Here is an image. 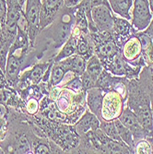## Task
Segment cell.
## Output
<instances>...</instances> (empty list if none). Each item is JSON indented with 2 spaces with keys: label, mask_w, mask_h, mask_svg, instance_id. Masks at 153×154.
<instances>
[{
  "label": "cell",
  "mask_w": 153,
  "mask_h": 154,
  "mask_svg": "<svg viewBox=\"0 0 153 154\" xmlns=\"http://www.w3.org/2000/svg\"><path fill=\"white\" fill-rule=\"evenodd\" d=\"M76 24V7H64L54 21L41 30L36 37L34 51L39 61L46 54L53 59L57 55V51L60 50L64 44L70 37Z\"/></svg>",
  "instance_id": "obj_1"
},
{
  "label": "cell",
  "mask_w": 153,
  "mask_h": 154,
  "mask_svg": "<svg viewBox=\"0 0 153 154\" xmlns=\"http://www.w3.org/2000/svg\"><path fill=\"white\" fill-rule=\"evenodd\" d=\"M127 106L136 115L143 128L148 141L153 144V116L151 110L150 87L146 75L141 70L136 79H129Z\"/></svg>",
  "instance_id": "obj_2"
},
{
  "label": "cell",
  "mask_w": 153,
  "mask_h": 154,
  "mask_svg": "<svg viewBox=\"0 0 153 154\" xmlns=\"http://www.w3.org/2000/svg\"><path fill=\"white\" fill-rule=\"evenodd\" d=\"M94 45V54L100 58L103 65L113 60L121 48L116 45L112 32H90Z\"/></svg>",
  "instance_id": "obj_3"
},
{
  "label": "cell",
  "mask_w": 153,
  "mask_h": 154,
  "mask_svg": "<svg viewBox=\"0 0 153 154\" xmlns=\"http://www.w3.org/2000/svg\"><path fill=\"white\" fill-rule=\"evenodd\" d=\"M127 99L115 91L104 92L100 121H114L118 119L124 109Z\"/></svg>",
  "instance_id": "obj_4"
},
{
  "label": "cell",
  "mask_w": 153,
  "mask_h": 154,
  "mask_svg": "<svg viewBox=\"0 0 153 154\" xmlns=\"http://www.w3.org/2000/svg\"><path fill=\"white\" fill-rule=\"evenodd\" d=\"M103 67L104 70L114 76L124 77L128 79H136L139 77V74L144 66H134L128 63L123 58L122 54L120 53L113 60L103 64Z\"/></svg>",
  "instance_id": "obj_5"
},
{
  "label": "cell",
  "mask_w": 153,
  "mask_h": 154,
  "mask_svg": "<svg viewBox=\"0 0 153 154\" xmlns=\"http://www.w3.org/2000/svg\"><path fill=\"white\" fill-rule=\"evenodd\" d=\"M123 58L134 66H147L142 57V45L136 33L132 34L121 48Z\"/></svg>",
  "instance_id": "obj_6"
},
{
  "label": "cell",
  "mask_w": 153,
  "mask_h": 154,
  "mask_svg": "<svg viewBox=\"0 0 153 154\" xmlns=\"http://www.w3.org/2000/svg\"><path fill=\"white\" fill-rule=\"evenodd\" d=\"M152 18L148 0H134L131 24L136 32H143L150 23Z\"/></svg>",
  "instance_id": "obj_7"
},
{
  "label": "cell",
  "mask_w": 153,
  "mask_h": 154,
  "mask_svg": "<svg viewBox=\"0 0 153 154\" xmlns=\"http://www.w3.org/2000/svg\"><path fill=\"white\" fill-rule=\"evenodd\" d=\"M23 10L29 25V37L34 46L36 37L40 33V10L41 0H25Z\"/></svg>",
  "instance_id": "obj_8"
},
{
  "label": "cell",
  "mask_w": 153,
  "mask_h": 154,
  "mask_svg": "<svg viewBox=\"0 0 153 154\" xmlns=\"http://www.w3.org/2000/svg\"><path fill=\"white\" fill-rule=\"evenodd\" d=\"M64 7V0H41L40 31L49 26Z\"/></svg>",
  "instance_id": "obj_9"
},
{
  "label": "cell",
  "mask_w": 153,
  "mask_h": 154,
  "mask_svg": "<svg viewBox=\"0 0 153 154\" xmlns=\"http://www.w3.org/2000/svg\"><path fill=\"white\" fill-rule=\"evenodd\" d=\"M104 70L103 65L100 58L94 54L87 61L86 69L80 78L84 88L86 90L96 87L97 80L100 78L101 74Z\"/></svg>",
  "instance_id": "obj_10"
},
{
  "label": "cell",
  "mask_w": 153,
  "mask_h": 154,
  "mask_svg": "<svg viewBox=\"0 0 153 154\" xmlns=\"http://www.w3.org/2000/svg\"><path fill=\"white\" fill-rule=\"evenodd\" d=\"M91 19L98 32H112L114 27V15L110 8L106 6H97L92 8Z\"/></svg>",
  "instance_id": "obj_11"
},
{
  "label": "cell",
  "mask_w": 153,
  "mask_h": 154,
  "mask_svg": "<svg viewBox=\"0 0 153 154\" xmlns=\"http://www.w3.org/2000/svg\"><path fill=\"white\" fill-rule=\"evenodd\" d=\"M118 119L121 121V123L124 125V127H127L132 132L135 142L139 140L141 138L148 139V137H147L143 128L141 127L139 122H138L136 115L133 113V111L129 107H127V106L124 107L122 115L120 116V117Z\"/></svg>",
  "instance_id": "obj_12"
},
{
  "label": "cell",
  "mask_w": 153,
  "mask_h": 154,
  "mask_svg": "<svg viewBox=\"0 0 153 154\" xmlns=\"http://www.w3.org/2000/svg\"><path fill=\"white\" fill-rule=\"evenodd\" d=\"M136 31L134 29L129 20L124 18H117L114 15V27L112 33L114 35L116 45L122 48L124 43L126 42L132 34L136 33Z\"/></svg>",
  "instance_id": "obj_13"
},
{
  "label": "cell",
  "mask_w": 153,
  "mask_h": 154,
  "mask_svg": "<svg viewBox=\"0 0 153 154\" xmlns=\"http://www.w3.org/2000/svg\"><path fill=\"white\" fill-rule=\"evenodd\" d=\"M82 31L79 27H78L76 24L72 30L71 35L68 38V40L64 44V45L61 47V49L58 51L57 55L53 58L54 62L61 61L66 57H71L73 54H76L77 53V45H78V39L79 35L81 34Z\"/></svg>",
  "instance_id": "obj_14"
},
{
  "label": "cell",
  "mask_w": 153,
  "mask_h": 154,
  "mask_svg": "<svg viewBox=\"0 0 153 154\" xmlns=\"http://www.w3.org/2000/svg\"><path fill=\"white\" fill-rule=\"evenodd\" d=\"M100 123H101L100 119L87 108L86 111L84 112V114L76 122L74 127L76 131L80 137L90 130H95L97 128H99Z\"/></svg>",
  "instance_id": "obj_15"
},
{
  "label": "cell",
  "mask_w": 153,
  "mask_h": 154,
  "mask_svg": "<svg viewBox=\"0 0 153 154\" xmlns=\"http://www.w3.org/2000/svg\"><path fill=\"white\" fill-rule=\"evenodd\" d=\"M104 91L99 88L94 87L86 91V105L87 108L100 119L101 110L103 105Z\"/></svg>",
  "instance_id": "obj_16"
},
{
  "label": "cell",
  "mask_w": 153,
  "mask_h": 154,
  "mask_svg": "<svg viewBox=\"0 0 153 154\" xmlns=\"http://www.w3.org/2000/svg\"><path fill=\"white\" fill-rule=\"evenodd\" d=\"M77 54L80 55L87 61L94 54V45L90 32H82L78 39Z\"/></svg>",
  "instance_id": "obj_17"
},
{
  "label": "cell",
  "mask_w": 153,
  "mask_h": 154,
  "mask_svg": "<svg viewBox=\"0 0 153 154\" xmlns=\"http://www.w3.org/2000/svg\"><path fill=\"white\" fill-rule=\"evenodd\" d=\"M69 72H73L77 76H81L86 69L87 60L78 54H73L60 61Z\"/></svg>",
  "instance_id": "obj_18"
},
{
  "label": "cell",
  "mask_w": 153,
  "mask_h": 154,
  "mask_svg": "<svg viewBox=\"0 0 153 154\" xmlns=\"http://www.w3.org/2000/svg\"><path fill=\"white\" fill-rule=\"evenodd\" d=\"M67 72H69V71L66 70V68L63 66V64L60 61H57V62L54 61L52 68H51L50 78L47 82L49 90L52 87L60 86L63 83Z\"/></svg>",
  "instance_id": "obj_19"
},
{
  "label": "cell",
  "mask_w": 153,
  "mask_h": 154,
  "mask_svg": "<svg viewBox=\"0 0 153 154\" xmlns=\"http://www.w3.org/2000/svg\"><path fill=\"white\" fill-rule=\"evenodd\" d=\"M111 9L116 15L127 20H131L130 10L133 6V0H108Z\"/></svg>",
  "instance_id": "obj_20"
},
{
  "label": "cell",
  "mask_w": 153,
  "mask_h": 154,
  "mask_svg": "<svg viewBox=\"0 0 153 154\" xmlns=\"http://www.w3.org/2000/svg\"><path fill=\"white\" fill-rule=\"evenodd\" d=\"M142 45V57L147 66H153V41L143 32H136Z\"/></svg>",
  "instance_id": "obj_21"
},
{
  "label": "cell",
  "mask_w": 153,
  "mask_h": 154,
  "mask_svg": "<svg viewBox=\"0 0 153 154\" xmlns=\"http://www.w3.org/2000/svg\"><path fill=\"white\" fill-rule=\"evenodd\" d=\"M115 124L116 125V128L118 130L121 140L126 145L128 146V148L131 150V153H135V140H134L132 132L127 127H124L119 119H115Z\"/></svg>",
  "instance_id": "obj_22"
},
{
  "label": "cell",
  "mask_w": 153,
  "mask_h": 154,
  "mask_svg": "<svg viewBox=\"0 0 153 154\" xmlns=\"http://www.w3.org/2000/svg\"><path fill=\"white\" fill-rule=\"evenodd\" d=\"M100 128L101 130L111 139L117 141H122L121 137L119 136L118 130L116 128V125L114 121H101L100 123Z\"/></svg>",
  "instance_id": "obj_23"
},
{
  "label": "cell",
  "mask_w": 153,
  "mask_h": 154,
  "mask_svg": "<svg viewBox=\"0 0 153 154\" xmlns=\"http://www.w3.org/2000/svg\"><path fill=\"white\" fill-rule=\"evenodd\" d=\"M104 153L127 154V153H131V150L128 148V146L124 144L123 141H117V140H114V139H110L109 142L105 146Z\"/></svg>",
  "instance_id": "obj_24"
},
{
  "label": "cell",
  "mask_w": 153,
  "mask_h": 154,
  "mask_svg": "<svg viewBox=\"0 0 153 154\" xmlns=\"http://www.w3.org/2000/svg\"><path fill=\"white\" fill-rule=\"evenodd\" d=\"M25 103V114L30 116H33L38 114L40 108V100L34 96H29L24 100Z\"/></svg>",
  "instance_id": "obj_25"
},
{
  "label": "cell",
  "mask_w": 153,
  "mask_h": 154,
  "mask_svg": "<svg viewBox=\"0 0 153 154\" xmlns=\"http://www.w3.org/2000/svg\"><path fill=\"white\" fill-rule=\"evenodd\" d=\"M135 153L149 154L153 153V144L147 138H141L135 142Z\"/></svg>",
  "instance_id": "obj_26"
},
{
  "label": "cell",
  "mask_w": 153,
  "mask_h": 154,
  "mask_svg": "<svg viewBox=\"0 0 153 154\" xmlns=\"http://www.w3.org/2000/svg\"><path fill=\"white\" fill-rule=\"evenodd\" d=\"M63 87H66L69 90H71L72 91L76 93H84L86 92V89L84 88L81 81L80 76H76L72 79L69 80L67 83H66Z\"/></svg>",
  "instance_id": "obj_27"
},
{
  "label": "cell",
  "mask_w": 153,
  "mask_h": 154,
  "mask_svg": "<svg viewBox=\"0 0 153 154\" xmlns=\"http://www.w3.org/2000/svg\"><path fill=\"white\" fill-rule=\"evenodd\" d=\"M8 130V115H0V143L6 138Z\"/></svg>",
  "instance_id": "obj_28"
},
{
  "label": "cell",
  "mask_w": 153,
  "mask_h": 154,
  "mask_svg": "<svg viewBox=\"0 0 153 154\" xmlns=\"http://www.w3.org/2000/svg\"><path fill=\"white\" fill-rule=\"evenodd\" d=\"M7 0H0V21L4 26L7 19Z\"/></svg>",
  "instance_id": "obj_29"
},
{
  "label": "cell",
  "mask_w": 153,
  "mask_h": 154,
  "mask_svg": "<svg viewBox=\"0 0 153 154\" xmlns=\"http://www.w3.org/2000/svg\"><path fill=\"white\" fill-rule=\"evenodd\" d=\"M90 6L92 9V8L97 6H106L111 8L108 0H90Z\"/></svg>",
  "instance_id": "obj_30"
},
{
  "label": "cell",
  "mask_w": 153,
  "mask_h": 154,
  "mask_svg": "<svg viewBox=\"0 0 153 154\" xmlns=\"http://www.w3.org/2000/svg\"><path fill=\"white\" fill-rule=\"evenodd\" d=\"M8 85V83L7 82L6 80V78H5V72L1 69L0 67V93L1 91Z\"/></svg>",
  "instance_id": "obj_31"
},
{
  "label": "cell",
  "mask_w": 153,
  "mask_h": 154,
  "mask_svg": "<svg viewBox=\"0 0 153 154\" xmlns=\"http://www.w3.org/2000/svg\"><path fill=\"white\" fill-rule=\"evenodd\" d=\"M144 33H146L152 41H153V18L150 21V23L148 24V26L146 28V29L143 31Z\"/></svg>",
  "instance_id": "obj_32"
},
{
  "label": "cell",
  "mask_w": 153,
  "mask_h": 154,
  "mask_svg": "<svg viewBox=\"0 0 153 154\" xmlns=\"http://www.w3.org/2000/svg\"><path fill=\"white\" fill-rule=\"evenodd\" d=\"M83 0H64L65 2V6L67 8H74L78 6Z\"/></svg>",
  "instance_id": "obj_33"
},
{
  "label": "cell",
  "mask_w": 153,
  "mask_h": 154,
  "mask_svg": "<svg viewBox=\"0 0 153 154\" xmlns=\"http://www.w3.org/2000/svg\"><path fill=\"white\" fill-rule=\"evenodd\" d=\"M150 100H151V110H152V116H153V90L150 89Z\"/></svg>",
  "instance_id": "obj_34"
},
{
  "label": "cell",
  "mask_w": 153,
  "mask_h": 154,
  "mask_svg": "<svg viewBox=\"0 0 153 154\" xmlns=\"http://www.w3.org/2000/svg\"><path fill=\"white\" fill-rule=\"evenodd\" d=\"M148 4H149V8H150L151 13H152V15H153V0H148Z\"/></svg>",
  "instance_id": "obj_35"
},
{
  "label": "cell",
  "mask_w": 153,
  "mask_h": 154,
  "mask_svg": "<svg viewBox=\"0 0 153 154\" xmlns=\"http://www.w3.org/2000/svg\"><path fill=\"white\" fill-rule=\"evenodd\" d=\"M19 2H20V4L22 6V8L24 7V4H25V0H19Z\"/></svg>",
  "instance_id": "obj_36"
},
{
  "label": "cell",
  "mask_w": 153,
  "mask_h": 154,
  "mask_svg": "<svg viewBox=\"0 0 153 154\" xmlns=\"http://www.w3.org/2000/svg\"><path fill=\"white\" fill-rule=\"evenodd\" d=\"M0 153H4V152H3V150H2V149H1V148H0Z\"/></svg>",
  "instance_id": "obj_37"
}]
</instances>
